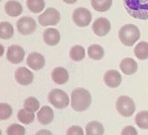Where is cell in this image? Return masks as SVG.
Returning <instances> with one entry per match:
<instances>
[{"mask_svg": "<svg viewBox=\"0 0 148 135\" xmlns=\"http://www.w3.org/2000/svg\"><path fill=\"white\" fill-rule=\"evenodd\" d=\"M128 14L140 20H148V0H123Z\"/></svg>", "mask_w": 148, "mask_h": 135, "instance_id": "6da1fadb", "label": "cell"}, {"mask_svg": "<svg viewBox=\"0 0 148 135\" xmlns=\"http://www.w3.org/2000/svg\"><path fill=\"white\" fill-rule=\"evenodd\" d=\"M71 105L76 112H84L87 110L92 104L91 93L84 88L74 89L71 95Z\"/></svg>", "mask_w": 148, "mask_h": 135, "instance_id": "7a4b0ae2", "label": "cell"}, {"mask_svg": "<svg viewBox=\"0 0 148 135\" xmlns=\"http://www.w3.org/2000/svg\"><path fill=\"white\" fill-rule=\"evenodd\" d=\"M139 38L140 32L135 25H125L119 31V38L124 45L132 46L139 39Z\"/></svg>", "mask_w": 148, "mask_h": 135, "instance_id": "3957f363", "label": "cell"}, {"mask_svg": "<svg viewBox=\"0 0 148 135\" xmlns=\"http://www.w3.org/2000/svg\"><path fill=\"white\" fill-rule=\"evenodd\" d=\"M116 109L123 117H131L136 109L133 99L128 96H120L116 101Z\"/></svg>", "mask_w": 148, "mask_h": 135, "instance_id": "277c9868", "label": "cell"}, {"mask_svg": "<svg viewBox=\"0 0 148 135\" xmlns=\"http://www.w3.org/2000/svg\"><path fill=\"white\" fill-rule=\"evenodd\" d=\"M49 102L58 109H64L69 106L70 99L65 92L60 89H53L48 95Z\"/></svg>", "mask_w": 148, "mask_h": 135, "instance_id": "5b68a950", "label": "cell"}, {"mask_svg": "<svg viewBox=\"0 0 148 135\" xmlns=\"http://www.w3.org/2000/svg\"><path fill=\"white\" fill-rule=\"evenodd\" d=\"M91 12L84 7H79L74 10L72 13V20L76 25L79 27H86L92 22Z\"/></svg>", "mask_w": 148, "mask_h": 135, "instance_id": "8992f818", "label": "cell"}, {"mask_svg": "<svg viewBox=\"0 0 148 135\" xmlns=\"http://www.w3.org/2000/svg\"><path fill=\"white\" fill-rule=\"evenodd\" d=\"M38 22L42 26L56 25L60 20V13L55 8H48L38 16Z\"/></svg>", "mask_w": 148, "mask_h": 135, "instance_id": "52a82bcc", "label": "cell"}, {"mask_svg": "<svg viewBox=\"0 0 148 135\" xmlns=\"http://www.w3.org/2000/svg\"><path fill=\"white\" fill-rule=\"evenodd\" d=\"M17 28L20 34L30 35L36 31L37 24L33 19L30 17H23L18 20Z\"/></svg>", "mask_w": 148, "mask_h": 135, "instance_id": "ba28073f", "label": "cell"}, {"mask_svg": "<svg viewBox=\"0 0 148 135\" xmlns=\"http://www.w3.org/2000/svg\"><path fill=\"white\" fill-rule=\"evenodd\" d=\"M111 23L106 18H99L92 24V31L99 37H104L109 33Z\"/></svg>", "mask_w": 148, "mask_h": 135, "instance_id": "9c48e42d", "label": "cell"}, {"mask_svg": "<svg viewBox=\"0 0 148 135\" xmlns=\"http://www.w3.org/2000/svg\"><path fill=\"white\" fill-rule=\"evenodd\" d=\"M6 58L12 64H19L24 60L25 50L23 47L17 45H11L7 50Z\"/></svg>", "mask_w": 148, "mask_h": 135, "instance_id": "30bf717a", "label": "cell"}, {"mask_svg": "<svg viewBox=\"0 0 148 135\" xmlns=\"http://www.w3.org/2000/svg\"><path fill=\"white\" fill-rule=\"evenodd\" d=\"M104 82L110 88H117L122 82L121 74L117 70H109L104 75Z\"/></svg>", "mask_w": 148, "mask_h": 135, "instance_id": "8fae6325", "label": "cell"}, {"mask_svg": "<svg viewBox=\"0 0 148 135\" xmlns=\"http://www.w3.org/2000/svg\"><path fill=\"white\" fill-rule=\"evenodd\" d=\"M15 79L18 84L22 86H28L33 81L34 77L29 69L25 67H19L15 72Z\"/></svg>", "mask_w": 148, "mask_h": 135, "instance_id": "7c38bea8", "label": "cell"}, {"mask_svg": "<svg viewBox=\"0 0 148 135\" xmlns=\"http://www.w3.org/2000/svg\"><path fill=\"white\" fill-rule=\"evenodd\" d=\"M26 63L32 69L35 71H38V70H41L45 66V60L42 54L38 52H32L27 57Z\"/></svg>", "mask_w": 148, "mask_h": 135, "instance_id": "4fadbf2b", "label": "cell"}, {"mask_svg": "<svg viewBox=\"0 0 148 135\" xmlns=\"http://www.w3.org/2000/svg\"><path fill=\"white\" fill-rule=\"evenodd\" d=\"M119 68L123 73L126 75H132L138 70V64L132 58H125L122 59L119 64Z\"/></svg>", "mask_w": 148, "mask_h": 135, "instance_id": "5bb4252c", "label": "cell"}, {"mask_svg": "<svg viewBox=\"0 0 148 135\" xmlns=\"http://www.w3.org/2000/svg\"><path fill=\"white\" fill-rule=\"evenodd\" d=\"M43 38L46 45L54 46L60 41V33L55 28H48L44 32Z\"/></svg>", "mask_w": 148, "mask_h": 135, "instance_id": "9a60e30c", "label": "cell"}, {"mask_svg": "<svg viewBox=\"0 0 148 135\" xmlns=\"http://www.w3.org/2000/svg\"><path fill=\"white\" fill-rule=\"evenodd\" d=\"M38 120L42 125H49L52 122L54 118V112L52 109L48 106H44L38 112Z\"/></svg>", "mask_w": 148, "mask_h": 135, "instance_id": "2e32d148", "label": "cell"}, {"mask_svg": "<svg viewBox=\"0 0 148 135\" xmlns=\"http://www.w3.org/2000/svg\"><path fill=\"white\" fill-rule=\"evenodd\" d=\"M51 79L58 85H64L69 79V73L64 67H57L51 72Z\"/></svg>", "mask_w": 148, "mask_h": 135, "instance_id": "e0dca14e", "label": "cell"}, {"mask_svg": "<svg viewBox=\"0 0 148 135\" xmlns=\"http://www.w3.org/2000/svg\"><path fill=\"white\" fill-rule=\"evenodd\" d=\"M5 10L7 15L11 17H18L23 12V7L21 4L15 0L8 1L5 5Z\"/></svg>", "mask_w": 148, "mask_h": 135, "instance_id": "ac0fdd59", "label": "cell"}, {"mask_svg": "<svg viewBox=\"0 0 148 135\" xmlns=\"http://www.w3.org/2000/svg\"><path fill=\"white\" fill-rule=\"evenodd\" d=\"M104 126L98 121H91L86 126V135H104Z\"/></svg>", "mask_w": 148, "mask_h": 135, "instance_id": "d6986e66", "label": "cell"}, {"mask_svg": "<svg viewBox=\"0 0 148 135\" xmlns=\"http://www.w3.org/2000/svg\"><path fill=\"white\" fill-rule=\"evenodd\" d=\"M91 5L95 11L105 12L112 7V0H91Z\"/></svg>", "mask_w": 148, "mask_h": 135, "instance_id": "ffe728a7", "label": "cell"}, {"mask_svg": "<svg viewBox=\"0 0 148 135\" xmlns=\"http://www.w3.org/2000/svg\"><path fill=\"white\" fill-rule=\"evenodd\" d=\"M87 52H88L89 58L93 60H100L104 58V55H105V51L103 47L97 44L90 45L88 47Z\"/></svg>", "mask_w": 148, "mask_h": 135, "instance_id": "44dd1931", "label": "cell"}, {"mask_svg": "<svg viewBox=\"0 0 148 135\" xmlns=\"http://www.w3.org/2000/svg\"><path fill=\"white\" fill-rule=\"evenodd\" d=\"M14 29L9 22H0V38L10 39L13 37Z\"/></svg>", "mask_w": 148, "mask_h": 135, "instance_id": "7402d4cb", "label": "cell"}, {"mask_svg": "<svg viewBox=\"0 0 148 135\" xmlns=\"http://www.w3.org/2000/svg\"><path fill=\"white\" fill-rule=\"evenodd\" d=\"M135 56L140 60H145L148 58V43L142 41L138 43L134 48Z\"/></svg>", "mask_w": 148, "mask_h": 135, "instance_id": "603a6c76", "label": "cell"}, {"mask_svg": "<svg viewBox=\"0 0 148 135\" xmlns=\"http://www.w3.org/2000/svg\"><path fill=\"white\" fill-rule=\"evenodd\" d=\"M86 57V51L85 48L81 45H74L70 50V58L73 61H81Z\"/></svg>", "mask_w": 148, "mask_h": 135, "instance_id": "cb8c5ba5", "label": "cell"}, {"mask_svg": "<svg viewBox=\"0 0 148 135\" xmlns=\"http://www.w3.org/2000/svg\"><path fill=\"white\" fill-rule=\"evenodd\" d=\"M26 5L28 9L33 13L41 12L45 6V0H27Z\"/></svg>", "mask_w": 148, "mask_h": 135, "instance_id": "d4e9b609", "label": "cell"}, {"mask_svg": "<svg viewBox=\"0 0 148 135\" xmlns=\"http://www.w3.org/2000/svg\"><path fill=\"white\" fill-rule=\"evenodd\" d=\"M18 119L21 123L29 125L32 122H33L35 119V115L34 112H29L25 109H20L18 112Z\"/></svg>", "mask_w": 148, "mask_h": 135, "instance_id": "484cf974", "label": "cell"}, {"mask_svg": "<svg viewBox=\"0 0 148 135\" xmlns=\"http://www.w3.org/2000/svg\"><path fill=\"white\" fill-rule=\"evenodd\" d=\"M135 123L140 129H148V111H141L135 117Z\"/></svg>", "mask_w": 148, "mask_h": 135, "instance_id": "4316f807", "label": "cell"}, {"mask_svg": "<svg viewBox=\"0 0 148 135\" xmlns=\"http://www.w3.org/2000/svg\"><path fill=\"white\" fill-rule=\"evenodd\" d=\"M24 107L25 110H27L29 112H35L36 111H38L39 109V102L36 98L30 97L25 99V101L24 103Z\"/></svg>", "mask_w": 148, "mask_h": 135, "instance_id": "83f0119b", "label": "cell"}, {"mask_svg": "<svg viewBox=\"0 0 148 135\" xmlns=\"http://www.w3.org/2000/svg\"><path fill=\"white\" fill-rule=\"evenodd\" d=\"M12 114V108L9 104L0 103V120L8 119Z\"/></svg>", "mask_w": 148, "mask_h": 135, "instance_id": "f1b7e54d", "label": "cell"}, {"mask_svg": "<svg viewBox=\"0 0 148 135\" xmlns=\"http://www.w3.org/2000/svg\"><path fill=\"white\" fill-rule=\"evenodd\" d=\"M25 129L18 124H12L7 128V135H25Z\"/></svg>", "mask_w": 148, "mask_h": 135, "instance_id": "f546056e", "label": "cell"}, {"mask_svg": "<svg viewBox=\"0 0 148 135\" xmlns=\"http://www.w3.org/2000/svg\"><path fill=\"white\" fill-rule=\"evenodd\" d=\"M66 135H84V131L79 125H72L67 130Z\"/></svg>", "mask_w": 148, "mask_h": 135, "instance_id": "4dcf8cb0", "label": "cell"}, {"mask_svg": "<svg viewBox=\"0 0 148 135\" xmlns=\"http://www.w3.org/2000/svg\"><path fill=\"white\" fill-rule=\"evenodd\" d=\"M121 135H138V132L133 126L127 125L123 128L121 132Z\"/></svg>", "mask_w": 148, "mask_h": 135, "instance_id": "1f68e13d", "label": "cell"}, {"mask_svg": "<svg viewBox=\"0 0 148 135\" xmlns=\"http://www.w3.org/2000/svg\"><path fill=\"white\" fill-rule=\"evenodd\" d=\"M35 135H53L52 134V132H51V131H49V130H40V131H38Z\"/></svg>", "mask_w": 148, "mask_h": 135, "instance_id": "d6a6232c", "label": "cell"}, {"mask_svg": "<svg viewBox=\"0 0 148 135\" xmlns=\"http://www.w3.org/2000/svg\"><path fill=\"white\" fill-rule=\"evenodd\" d=\"M63 2H64L65 4H68V5H72V4H75L78 0H62Z\"/></svg>", "mask_w": 148, "mask_h": 135, "instance_id": "836d02e7", "label": "cell"}, {"mask_svg": "<svg viewBox=\"0 0 148 135\" xmlns=\"http://www.w3.org/2000/svg\"><path fill=\"white\" fill-rule=\"evenodd\" d=\"M5 53V47L0 44V57H2Z\"/></svg>", "mask_w": 148, "mask_h": 135, "instance_id": "e575fe53", "label": "cell"}, {"mask_svg": "<svg viewBox=\"0 0 148 135\" xmlns=\"http://www.w3.org/2000/svg\"><path fill=\"white\" fill-rule=\"evenodd\" d=\"M0 135H2V132H1V130H0Z\"/></svg>", "mask_w": 148, "mask_h": 135, "instance_id": "d590c367", "label": "cell"}, {"mask_svg": "<svg viewBox=\"0 0 148 135\" xmlns=\"http://www.w3.org/2000/svg\"><path fill=\"white\" fill-rule=\"evenodd\" d=\"M0 1H2V0H0Z\"/></svg>", "mask_w": 148, "mask_h": 135, "instance_id": "8d00e7d4", "label": "cell"}]
</instances>
